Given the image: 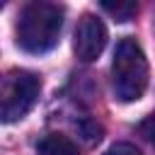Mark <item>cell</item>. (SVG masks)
<instances>
[{"label":"cell","instance_id":"277c9868","mask_svg":"<svg viewBox=\"0 0 155 155\" xmlns=\"http://www.w3.org/2000/svg\"><path fill=\"white\" fill-rule=\"evenodd\" d=\"M107 46V27L104 22L97 17V15H82L80 22H78V29H75V41H73V48H75V56L82 61V63H90L94 61Z\"/></svg>","mask_w":155,"mask_h":155},{"label":"cell","instance_id":"52a82bcc","mask_svg":"<svg viewBox=\"0 0 155 155\" xmlns=\"http://www.w3.org/2000/svg\"><path fill=\"white\" fill-rule=\"evenodd\" d=\"M80 133H82L90 143H94V140H99V138H102V126H99V124H94L92 119H85V121L80 124Z\"/></svg>","mask_w":155,"mask_h":155},{"label":"cell","instance_id":"9c48e42d","mask_svg":"<svg viewBox=\"0 0 155 155\" xmlns=\"http://www.w3.org/2000/svg\"><path fill=\"white\" fill-rule=\"evenodd\" d=\"M140 133H143V136H145V138L155 145V111H153V114H150V116L140 124Z\"/></svg>","mask_w":155,"mask_h":155},{"label":"cell","instance_id":"6da1fadb","mask_svg":"<svg viewBox=\"0 0 155 155\" xmlns=\"http://www.w3.org/2000/svg\"><path fill=\"white\" fill-rule=\"evenodd\" d=\"M63 29V7L56 2L36 0L22 7L17 19V46L27 53L51 51Z\"/></svg>","mask_w":155,"mask_h":155},{"label":"cell","instance_id":"7a4b0ae2","mask_svg":"<svg viewBox=\"0 0 155 155\" xmlns=\"http://www.w3.org/2000/svg\"><path fill=\"white\" fill-rule=\"evenodd\" d=\"M114 94L119 102H138L148 87V61L140 44L131 36H124L114 48L111 61Z\"/></svg>","mask_w":155,"mask_h":155},{"label":"cell","instance_id":"5b68a950","mask_svg":"<svg viewBox=\"0 0 155 155\" xmlns=\"http://www.w3.org/2000/svg\"><path fill=\"white\" fill-rule=\"evenodd\" d=\"M36 150H39V155H80L78 145L63 133H46L39 140Z\"/></svg>","mask_w":155,"mask_h":155},{"label":"cell","instance_id":"8992f818","mask_svg":"<svg viewBox=\"0 0 155 155\" xmlns=\"http://www.w3.org/2000/svg\"><path fill=\"white\" fill-rule=\"evenodd\" d=\"M102 7H104L116 22H128V19L138 12V5H136V2H102Z\"/></svg>","mask_w":155,"mask_h":155},{"label":"cell","instance_id":"ba28073f","mask_svg":"<svg viewBox=\"0 0 155 155\" xmlns=\"http://www.w3.org/2000/svg\"><path fill=\"white\" fill-rule=\"evenodd\" d=\"M104 155H143L136 145H131V143H114Z\"/></svg>","mask_w":155,"mask_h":155},{"label":"cell","instance_id":"3957f363","mask_svg":"<svg viewBox=\"0 0 155 155\" xmlns=\"http://www.w3.org/2000/svg\"><path fill=\"white\" fill-rule=\"evenodd\" d=\"M39 90H41V82H39V78L34 73H29V70H10L2 78V90H0L2 121L12 124V121L24 119L31 111V107L36 104V99H39Z\"/></svg>","mask_w":155,"mask_h":155}]
</instances>
